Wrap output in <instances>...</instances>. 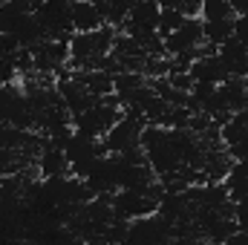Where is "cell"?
<instances>
[{
  "instance_id": "5b68a950",
  "label": "cell",
  "mask_w": 248,
  "mask_h": 245,
  "mask_svg": "<svg viewBox=\"0 0 248 245\" xmlns=\"http://www.w3.org/2000/svg\"><path fill=\"white\" fill-rule=\"evenodd\" d=\"M104 26V17L93 0H72V29L75 32H93Z\"/></svg>"
},
{
  "instance_id": "277c9868",
  "label": "cell",
  "mask_w": 248,
  "mask_h": 245,
  "mask_svg": "<svg viewBox=\"0 0 248 245\" xmlns=\"http://www.w3.org/2000/svg\"><path fill=\"white\" fill-rule=\"evenodd\" d=\"M38 170L44 179L49 176H69V159L63 153V147H55L46 141V147L38 153Z\"/></svg>"
},
{
  "instance_id": "52a82bcc",
  "label": "cell",
  "mask_w": 248,
  "mask_h": 245,
  "mask_svg": "<svg viewBox=\"0 0 248 245\" xmlns=\"http://www.w3.org/2000/svg\"><path fill=\"white\" fill-rule=\"evenodd\" d=\"M185 17L187 15L182 9H162V12H159V26H156V32L165 38V35H170L173 29H179V26L185 23Z\"/></svg>"
},
{
  "instance_id": "8992f818",
  "label": "cell",
  "mask_w": 248,
  "mask_h": 245,
  "mask_svg": "<svg viewBox=\"0 0 248 245\" xmlns=\"http://www.w3.org/2000/svg\"><path fill=\"white\" fill-rule=\"evenodd\" d=\"M199 17L202 20H222V17H237V15H234L228 0H202Z\"/></svg>"
},
{
  "instance_id": "3957f363",
  "label": "cell",
  "mask_w": 248,
  "mask_h": 245,
  "mask_svg": "<svg viewBox=\"0 0 248 245\" xmlns=\"http://www.w3.org/2000/svg\"><path fill=\"white\" fill-rule=\"evenodd\" d=\"M190 78L193 81H202V84H222L225 78H231L228 75V69H225V63L219 58V52H211V55H199L196 61L190 63Z\"/></svg>"
},
{
  "instance_id": "6da1fadb",
  "label": "cell",
  "mask_w": 248,
  "mask_h": 245,
  "mask_svg": "<svg viewBox=\"0 0 248 245\" xmlns=\"http://www.w3.org/2000/svg\"><path fill=\"white\" fill-rule=\"evenodd\" d=\"M141 130H144V124L122 113V119L104 133V141L101 144H104L107 153H122V150L133 147V144H141Z\"/></svg>"
},
{
  "instance_id": "7a4b0ae2",
  "label": "cell",
  "mask_w": 248,
  "mask_h": 245,
  "mask_svg": "<svg viewBox=\"0 0 248 245\" xmlns=\"http://www.w3.org/2000/svg\"><path fill=\"white\" fill-rule=\"evenodd\" d=\"M159 12H162V6H159L156 0L133 3L130 12H127V20H124L127 32H130V35H139V32H156V26H159Z\"/></svg>"
},
{
  "instance_id": "9c48e42d",
  "label": "cell",
  "mask_w": 248,
  "mask_h": 245,
  "mask_svg": "<svg viewBox=\"0 0 248 245\" xmlns=\"http://www.w3.org/2000/svg\"><path fill=\"white\" fill-rule=\"evenodd\" d=\"M156 3H159L162 9H179V6H182V0H156Z\"/></svg>"
},
{
  "instance_id": "ba28073f",
  "label": "cell",
  "mask_w": 248,
  "mask_h": 245,
  "mask_svg": "<svg viewBox=\"0 0 248 245\" xmlns=\"http://www.w3.org/2000/svg\"><path fill=\"white\" fill-rule=\"evenodd\" d=\"M228 3H231L234 15H248V0H228Z\"/></svg>"
}]
</instances>
